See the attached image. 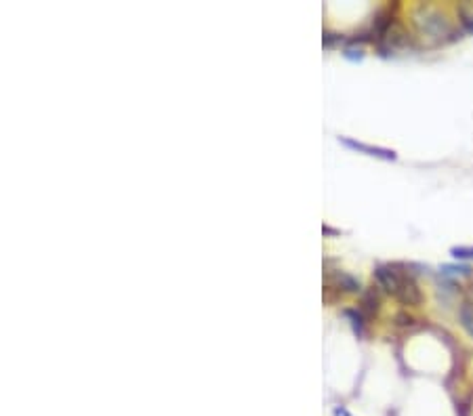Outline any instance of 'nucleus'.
I'll list each match as a JSON object with an SVG mask.
<instances>
[{
  "instance_id": "f257e3e1",
  "label": "nucleus",
  "mask_w": 473,
  "mask_h": 416,
  "mask_svg": "<svg viewBox=\"0 0 473 416\" xmlns=\"http://www.w3.org/2000/svg\"><path fill=\"white\" fill-rule=\"evenodd\" d=\"M375 280L385 293L394 295L402 305L417 307L423 301L417 280L408 271L400 269V265H379L375 269Z\"/></svg>"
},
{
  "instance_id": "f03ea898",
  "label": "nucleus",
  "mask_w": 473,
  "mask_h": 416,
  "mask_svg": "<svg viewBox=\"0 0 473 416\" xmlns=\"http://www.w3.org/2000/svg\"><path fill=\"white\" fill-rule=\"evenodd\" d=\"M419 13H423V17L417 15V23H419L421 32H425V34H429V36H434V38L448 36L451 25H448L446 17H444L438 8H434V6H421Z\"/></svg>"
},
{
  "instance_id": "7ed1b4c3",
  "label": "nucleus",
  "mask_w": 473,
  "mask_h": 416,
  "mask_svg": "<svg viewBox=\"0 0 473 416\" xmlns=\"http://www.w3.org/2000/svg\"><path fill=\"white\" fill-rule=\"evenodd\" d=\"M343 145L352 147V149H358V152H364L368 156H377V158H385V160H396V152L392 149H383V147H373V145H366V143H360V141H352V139H341Z\"/></svg>"
},
{
  "instance_id": "20e7f679",
  "label": "nucleus",
  "mask_w": 473,
  "mask_h": 416,
  "mask_svg": "<svg viewBox=\"0 0 473 416\" xmlns=\"http://www.w3.org/2000/svg\"><path fill=\"white\" fill-rule=\"evenodd\" d=\"M459 322H461V326L465 328V333H467V335L473 339V305L472 303H467V301H463V303H461V307H459Z\"/></svg>"
},
{
  "instance_id": "39448f33",
  "label": "nucleus",
  "mask_w": 473,
  "mask_h": 416,
  "mask_svg": "<svg viewBox=\"0 0 473 416\" xmlns=\"http://www.w3.org/2000/svg\"><path fill=\"white\" fill-rule=\"evenodd\" d=\"M451 255L455 259H473V246H455L451 248Z\"/></svg>"
},
{
  "instance_id": "423d86ee",
  "label": "nucleus",
  "mask_w": 473,
  "mask_h": 416,
  "mask_svg": "<svg viewBox=\"0 0 473 416\" xmlns=\"http://www.w3.org/2000/svg\"><path fill=\"white\" fill-rule=\"evenodd\" d=\"M465 301H467V303H472V305H473V282L469 284V286H467V290H465Z\"/></svg>"
}]
</instances>
